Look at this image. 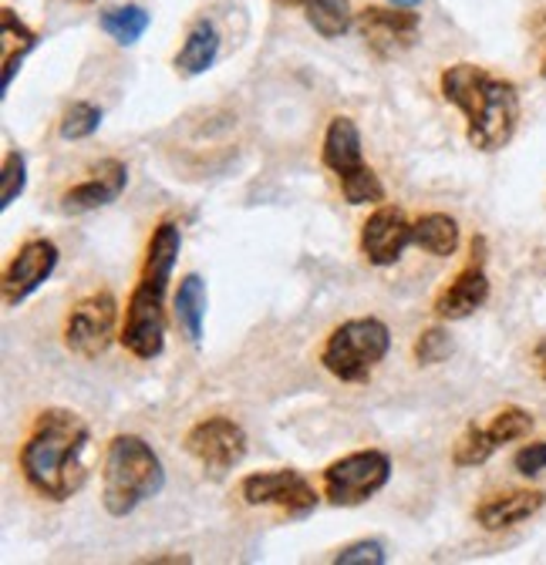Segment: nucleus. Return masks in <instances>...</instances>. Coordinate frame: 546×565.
<instances>
[{
  "mask_svg": "<svg viewBox=\"0 0 546 565\" xmlns=\"http://www.w3.org/2000/svg\"><path fill=\"white\" fill-rule=\"evenodd\" d=\"M543 381H546V361H543Z\"/></svg>",
  "mask_w": 546,
  "mask_h": 565,
  "instance_id": "nucleus-34",
  "label": "nucleus"
},
{
  "mask_svg": "<svg viewBox=\"0 0 546 565\" xmlns=\"http://www.w3.org/2000/svg\"><path fill=\"white\" fill-rule=\"evenodd\" d=\"M220 57V31L213 28V21H196L179 47V54L172 57V67L182 78H196L207 75V71L217 64Z\"/></svg>",
  "mask_w": 546,
  "mask_h": 565,
  "instance_id": "nucleus-18",
  "label": "nucleus"
},
{
  "mask_svg": "<svg viewBox=\"0 0 546 565\" xmlns=\"http://www.w3.org/2000/svg\"><path fill=\"white\" fill-rule=\"evenodd\" d=\"M391 8H416V4H422V0H388Z\"/></svg>",
  "mask_w": 546,
  "mask_h": 565,
  "instance_id": "nucleus-31",
  "label": "nucleus"
},
{
  "mask_svg": "<svg viewBox=\"0 0 546 565\" xmlns=\"http://www.w3.org/2000/svg\"><path fill=\"white\" fill-rule=\"evenodd\" d=\"M182 448L189 458H196L202 465V471H210L213 478H223L227 471H233L246 458L250 438L233 417L213 414V417H202L192 424V428L186 431Z\"/></svg>",
  "mask_w": 546,
  "mask_h": 565,
  "instance_id": "nucleus-9",
  "label": "nucleus"
},
{
  "mask_svg": "<svg viewBox=\"0 0 546 565\" xmlns=\"http://www.w3.org/2000/svg\"><path fill=\"white\" fill-rule=\"evenodd\" d=\"M304 18L324 41L345 38L358 21V14L351 11V0H307Z\"/></svg>",
  "mask_w": 546,
  "mask_h": 565,
  "instance_id": "nucleus-21",
  "label": "nucleus"
},
{
  "mask_svg": "<svg viewBox=\"0 0 546 565\" xmlns=\"http://www.w3.org/2000/svg\"><path fill=\"white\" fill-rule=\"evenodd\" d=\"M92 445L88 420L67 407H48L34 417L18 465L24 481L48 502H67L88 481L85 451Z\"/></svg>",
  "mask_w": 546,
  "mask_h": 565,
  "instance_id": "nucleus-1",
  "label": "nucleus"
},
{
  "mask_svg": "<svg viewBox=\"0 0 546 565\" xmlns=\"http://www.w3.org/2000/svg\"><path fill=\"white\" fill-rule=\"evenodd\" d=\"M358 246L371 266H378V269L395 266L408 246H416V223L408 220L405 209H398V205H378L361 226Z\"/></svg>",
  "mask_w": 546,
  "mask_h": 565,
  "instance_id": "nucleus-13",
  "label": "nucleus"
},
{
  "mask_svg": "<svg viewBox=\"0 0 546 565\" xmlns=\"http://www.w3.org/2000/svg\"><path fill=\"white\" fill-rule=\"evenodd\" d=\"M118 303L108 290L88 294L78 300L64 320V347L82 361H98L102 353L115 343Z\"/></svg>",
  "mask_w": 546,
  "mask_h": 565,
  "instance_id": "nucleus-10",
  "label": "nucleus"
},
{
  "mask_svg": "<svg viewBox=\"0 0 546 565\" xmlns=\"http://www.w3.org/2000/svg\"><path fill=\"white\" fill-rule=\"evenodd\" d=\"M240 494L250 509H281L294 522L311 519L321 505V494L297 468L253 471L240 481Z\"/></svg>",
  "mask_w": 546,
  "mask_h": 565,
  "instance_id": "nucleus-8",
  "label": "nucleus"
},
{
  "mask_svg": "<svg viewBox=\"0 0 546 565\" xmlns=\"http://www.w3.org/2000/svg\"><path fill=\"white\" fill-rule=\"evenodd\" d=\"M102 128V108L95 102H72L57 121V135L64 141H85Z\"/></svg>",
  "mask_w": 546,
  "mask_h": 565,
  "instance_id": "nucleus-24",
  "label": "nucleus"
},
{
  "mask_svg": "<svg viewBox=\"0 0 546 565\" xmlns=\"http://www.w3.org/2000/svg\"><path fill=\"white\" fill-rule=\"evenodd\" d=\"M0 21H4V31H0V38H4V82H0V92L8 95L14 78L21 75L24 57L38 47V34L11 8L0 11Z\"/></svg>",
  "mask_w": 546,
  "mask_h": 565,
  "instance_id": "nucleus-19",
  "label": "nucleus"
},
{
  "mask_svg": "<svg viewBox=\"0 0 546 565\" xmlns=\"http://www.w3.org/2000/svg\"><path fill=\"white\" fill-rule=\"evenodd\" d=\"M496 451H500V445L493 441L490 428H483V424H469V428L462 431V438L455 441V448H452V465L455 468H480Z\"/></svg>",
  "mask_w": 546,
  "mask_h": 565,
  "instance_id": "nucleus-23",
  "label": "nucleus"
},
{
  "mask_svg": "<svg viewBox=\"0 0 546 565\" xmlns=\"http://www.w3.org/2000/svg\"><path fill=\"white\" fill-rule=\"evenodd\" d=\"M543 505H546V491H529V488L500 491V494H490L486 502H480L475 522H480L486 532H503V529H513V525L533 519Z\"/></svg>",
  "mask_w": 546,
  "mask_h": 565,
  "instance_id": "nucleus-16",
  "label": "nucleus"
},
{
  "mask_svg": "<svg viewBox=\"0 0 546 565\" xmlns=\"http://www.w3.org/2000/svg\"><path fill=\"white\" fill-rule=\"evenodd\" d=\"M182 253V230L172 220H162L146 246V263L139 273V282L128 297L125 323H122V347L139 361H156L166 350V294L176 269V259Z\"/></svg>",
  "mask_w": 546,
  "mask_h": 565,
  "instance_id": "nucleus-3",
  "label": "nucleus"
},
{
  "mask_svg": "<svg viewBox=\"0 0 546 565\" xmlns=\"http://www.w3.org/2000/svg\"><path fill=\"white\" fill-rule=\"evenodd\" d=\"M0 182H4V189H0V209H11V205L21 199L24 185H28V159H24L18 149H11V152L4 156V169H0Z\"/></svg>",
  "mask_w": 546,
  "mask_h": 565,
  "instance_id": "nucleus-26",
  "label": "nucleus"
},
{
  "mask_svg": "<svg viewBox=\"0 0 546 565\" xmlns=\"http://www.w3.org/2000/svg\"><path fill=\"white\" fill-rule=\"evenodd\" d=\"M321 162L334 172L340 195H345L348 205H381L385 202V185H381L378 172L365 162L361 131H358L355 118L334 115L327 121Z\"/></svg>",
  "mask_w": 546,
  "mask_h": 565,
  "instance_id": "nucleus-6",
  "label": "nucleus"
},
{
  "mask_svg": "<svg viewBox=\"0 0 546 565\" xmlns=\"http://www.w3.org/2000/svg\"><path fill=\"white\" fill-rule=\"evenodd\" d=\"M416 361L422 364V367H435V364H442L449 353L455 350V343H452V337H449V330H442V327H429V330H422L419 333V340H416Z\"/></svg>",
  "mask_w": 546,
  "mask_h": 565,
  "instance_id": "nucleus-27",
  "label": "nucleus"
},
{
  "mask_svg": "<svg viewBox=\"0 0 546 565\" xmlns=\"http://www.w3.org/2000/svg\"><path fill=\"white\" fill-rule=\"evenodd\" d=\"M513 468H516L523 478H536L539 471H546V441L523 445V448L513 455Z\"/></svg>",
  "mask_w": 546,
  "mask_h": 565,
  "instance_id": "nucleus-29",
  "label": "nucleus"
},
{
  "mask_svg": "<svg viewBox=\"0 0 546 565\" xmlns=\"http://www.w3.org/2000/svg\"><path fill=\"white\" fill-rule=\"evenodd\" d=\"M490 435H493V441L503 448V445H513V441H519V438H526L529 431H533V414L529 411H523V407H503L490 424Z\"/></svg>",
  "mask_w": 546,
  "mask_h": 565,
  "instance_id": "nucleus-25",
  "label": "nucleus"
},
{
  "mask_svg": "<svg viewBox=\"0 0 546 565\" xmlns=\"http://www.w3.org/2000/svg\"><path fill=\"white\" fill-rule=\"evenodd\" d=\"M78 4H95V0H78Z\"/></svg>",
  "mask_w": 546,
  "mask_h": 565,
  "instance_id": "nucleus-33",
  "label": "nucleus"
},
{
  "mask_svg": "<svg viewBox=\"0 0 546 565\" xmlns=\"http://www.w3.org/2000/svg\"><path fill=\"white\" fill-rule=\"evenodd\" d=\"M166 488L162 458L139 435H115L102 461V505L112 519H125Z\"/></svg>",
  "mask_w": 546,
  "mask_h": 565,
  "instance_id": "nucleus-4",
  "label": "nucleus"
},
{
  "mask_svg": "<svg viewBox=\"0 0 546 565\" xmlns=\"http://www.w3.org/2000/svg\"><path fill=\"white\" fill-rule=\"evenodd\" d=\"M128 185V166L122 159H102L85 182L72 185L61 195V212L67 216H85V212L112 205Z\"/></svg>",
  "mask_w": 546,
  "mask_h": 565,
  "instance_id": "nucleus-15",
  "label": "nucleus"
},
{
  "mask_svg": "<svg viewBox=\"0 0 546 565\" xmlns=\"http://www.w3.org/2000/svg\"><path fill=\"white\" fill-rule=\"evenodd\" d=\"M459 223L449 216V212H426V216L416 220V246L429 256H452L459 249Z\"/></svg>",
  "mask_w": 546,
  "mask_h": 565,
  "instance_id": "nucleus-20",
  "label": "nucleus"
},
{
  "mask_svg": "<svg viewBox=\"0 0 546 565\" xmlns=\"http://www.w3.org/2000/svg\"><path fill=\"white\" fill-rule=\"evenodd\" d=\"M324 499L334 509H358L391 481V458L378 448L351 451L324 468Z\"/></svg>",
  "mask_w": 546,
  "mask_h": 565,
  "instance_id": "nucleus-7",
  "label": "nucleus"
},
{
  "mask_svg": "<svg viewBox=\"0 0 546 565\" xmlns=\"http://www.w3.org/2000/svg\"><path fill=\"white\" fill-rule=\"evenodd\" d=\"M483 259H486V239L475 236L472 239V259H469V266L449 282V287L432 303L435 320L455 323V320L472 317L475 310H483V303L490 300V276H486Z\"/></svg>",
  "mask_w": 546,
  "mask_h": 565,
  "instance_id": "nucleus-12",
  "label": "nucleus"
},
{
  "mask_svg": "<svg viewBox=\"0 0 546 565\" xmlns=\"http://www.w3.org/2000/svg\"><path fill=\"white\" fill-rule=\"evenodd\" d=\"M207 307H210L207 279H202L199 273H186L179 279V290H176V300H172V313H176V323H179L182 337L192 347L202 343V323H207Z\"/></svg>",
  "mask_w": 546,
  "mask_h": 565,
  "instance_id": "nucleus-17",
  "label": "nucleus"
},
{
  "mask_svg": "<svg viewBox=\"0 0 546 565\" xmlns=\"http://www.w3.org/2000/svg\"><path fill=\"white\" fill-rule=\"evenodd\" d=\"M419 24L422 21L419 14H412V8H365L358 14L361 38L378 57H395L412 47L419 38Z\"/></svg>",
  "mask_w": 546,
  "mask_h": 565,
  "instance_id": "nucleus-14",
  "label": "nucleus"
},
{
  "mask_svg": "<svg viewBox=\"0 0 546 565\" xmlns=\"http://www.w3.org/2000/svg\"><path fill=\"white\" fill-rule=\"evenodd\" d=\"M529 31L536 38V54H539V75L546 78V11H536L529 21Z\"/></svg>",
  "mask_w": 546,
  "mask_h": 565,
  "instance_id": "nucleus-30",
  "label": "nucleus"
},
{
  "mask_svg": "<svg viewBox=\"0 0 546 565\" xmlns=\"http://www.w3.org/2000/svg\"><path fill=\"white\" fill-rule=\"evenodd\" d=\"M442 98L462 111L465 138L475 152H503L519 125V92L480 64H449L439 78Z\"/></svg>",
  "mask_w": 546,
  "mask_h": 565,
  "instance_id": "nucleus-2",
  "label": "nucleus"
},
{
  "mask_svg": "<svg viewBox=\"0 0 546 565\" xmlns=\"http://www.w3.org/2000/svg\"><path fill=\"white\" fill-rule=\"evenodd\" d=\"M391 330L378 317H351L330 330L321 350V364L345 384H368L375 367L388 358Z\"/></svg>",
  "mask_w": 546,
  "mask_h": 565,
  "instance_id": "nucleus-5",
  "label": "nucleus"
},
{
  "mask_svg": "<svg viewBox=\"0 0 546 565\" xmlns=\"http://www.w3.org/2000/svg\"><path fill=\"white\" fill-rule=\"evenodd\" d=\"M57 259H61V253H57V246L51 239H44V236L24 239L21 249L14 253V259L4 269V282H0V290H4V307L14 310L28 297H34L44 282L54 276Z\"/></svg>",
  "mask_w": 546,
  "mask_h": 565,
  "instance_id": "nucleus-11",
  "label": "nucleus"
},
{
  "mask_svg": "<svg viewBox=\"0 0 546 565\" xmlns=\"http://www.w3.org/2000/svg\"><path fill=\"white\" fill-rule=\"evenodd\" d=\"M277 4H281V8H304L307 0H277Z\"/></svg>",
  "mask_w": 546,
  "mask_h": 565,
  "instance_id": "nucleus-32",
  "label": "nucleus"
},
{
  "mask_svg": "<svg viewBox=\"0 0 546 565\" xmlns=\"http://www.w3.org/2000/svg\"><path fill=\"white\" fill-rule=\"evenodd\" d=\"M334 565H385L388 562V552L378 539H361L348 548H340L334 558Z\"/></svg>",
  "mask_w": 546,
  "mask_h": 565,
  "instance_id": "nucleus-28",
  "label": "nucleus"
},
{
  "mask_svg": "<svg viewBox=\"0 0 546 565\" xmlns=\"http://www.w3.org/2000/svg\"><path fill=\"white\" fill-rule=\"evenodd\" d=\"M98 24H102V31H105L115 44L132 47V44H139L143 34L149 31L153 14H149L146 8H139V4H122V8H105V11L98 14Z\"/></svg>",
  "mask_w": 546,
  "mask_h": 565,
  "instance_id": "nucleus-22",
  "label": "nucleus"
}]
</instances>
